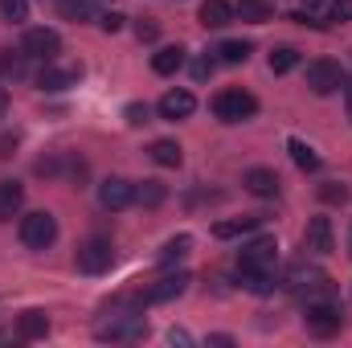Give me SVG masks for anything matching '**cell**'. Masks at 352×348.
Here are the masks:
<instances>
[{
	"mask_svg": "<svg viewBox=\"0 0 352 348\" xmlns=\"http://www.w3.org/2000/svg\"><path fill=\"white\" fill-rule=\"evenodd\" d=\"M340 324H344V312L332 303V299H307V312H303V328H307V336H316V340H328V336H336L340 332Z\"/></svg>",
	"mask_w": 352,
	"mask_h": 348,
	"instance_id": "obj_1",
	"label": "cell"
},
{
	"mask_svg": "<svg viewBox=\"0 0 352 348\" xmlns=\"http://www.w3.org/2000/svg\"><path fill=\"white\" fill-rule=\"evenodd\" d=\"M98 340H111V345H131V340H144L148 336V324L140 312H115L111 320H102L94 328Z\"/></svg>",
	"mask_w": 352,
	"mask_h": 348,
	"instance_id": "obj_2",
	"label": "cell"
},
{
	"mask_svg": "<svg viewBox=\"0 0 352 348\" xmlns=\"http://www.w3.org/2000/svg\"><path fill=\"white\" fill-rule=\"evenodd\" d=\"M213 115H217L221 123L254 119V115H258V98L242 87H230V90H221V94H213Z\"/></svg>",
	"mask_w": 352,
	"mask_h": 348,
	"instance_id": "obj_3",
	"label": "cell"
},
{
	"mask_svg": "<svg viewBox=\"0 0 352 348\" xmlns=\"http://www.w3.org/2000/svg\"><path fill=\"white\" fill-rule=\"evenodd\" d=\"M16 234H21V242H25L29 250H50V246L58 242V217H54V213H45V209L25 213Z\"/></svg>",
	"mask_w": 352,
	"mask_h": 348,
	"instance_id": "obj_4",
	"label": "cell"
},
{
	"mask_svg": "<svg viewBox=\"0 0 352 348\" xmlns=\"http://www.w3.org/2000/svg\"><path fill=\"white\" fill-rule=\"evenodd\" d=\"M287 291H295L299 299H311V295H328V274L320 266H307V262H295L287 270Z\"/></svg>",
	"mask_w": 352,
	"mask_h": 348,
	"instance_id": "obj_5",
	"label": "cell"
},
{
	"mask_svg": "<svg viewBox=\"0 0 352 348\" xmlns=\"http://www.w3.org/2000/svg\"><path fill=\"white\" fill-rule=\"evenodd\" d=\"M344 83H349V74L332 58H316L307 66V87H311V94H336V90H344Z\"/></svg>",
	"mask_w": 352,
	"mask_h": 348,
	"instance_id": "obj_6",
	"label": "cell"
},
{
	"mask_svg": "<svg viewBox=\"0 0 352 348\" xmlns=\"http://www.w3.org/2000/svg\"><path fill=\"white\" fill-rule=\"evenodd\" d=\"M278 262V242L263 234V238H250L242 250H238V270H274Z\"/></svg>",
	"mask_w": 352,
	"mask_h": 348,
	"instance_id": "obj_7",
	"label": "cell"
},
{
	"mask_svg": "<svg viewBox=\"0 0 352 348\" xmlns=\"http://www.w3.org/2000/svg\"><path fill=\"white\" fill-rule=\"evenodd\" d=\"M74 262H78V270H82V274H107V270H111V262H115V250H111V242H107V238H87V242L78 246Z\"/></svg>",
	"mask_w": 352,
	"mask_h": 348,
	"instance_id": "obj_8",
	"label": "cell"
},
{
	"mask_svg": "<svg viewBox=\"0 0 352 348\" xmlns=\"http://www.w3.org/2000/svg\"><path fill=\"white\" fill-rule=\"evenodd\" d=\"M21 50H25L29 58H37V62H58L62 37H58V29H29L25 41H21Z\"/></svg>",
	"mask_w": 352,
	"mask_h": 348,
	"instance_id": "obj_9",
	"label": "cell"
},
{
	"mask_svg": "<svg viewBox=\"0 0 352 348\" xmlns=\"http://www.w3.org/2000/svg\"><path fill=\"white\" fill-rule=\"evenodd\" d=\"M98 205H102V209H111V213H119V209L135 205V184H131V180H123V176H107V180L98 184Z\"/></svg>",
	"mask_w": 352,
	"mask_h": 348,
	"instance_id": "obj_10",
	"label": "cell"
},
{
	"mask_svg": "<svg viewBox=\"0 0 352 348\" xmlns=\"http://www.w3.org/2000/svg\"><path fill=\"white\" fill-rule=\"evenodd\" d=\"M188 283H192V279H188L184 270H168V274H160V279L144 291V299H148V303H168V299H180V295L188 291Z\"/></svg>",
	"mask_w": 352,
	"mask_h": 348,
	"instance_id": "obj_11",
	"label": "cell"
},
{
	"mask_svg": "<svg viewBox=\"0 0 352 348\" xmlns=\"http://www.w3.org/2000/svg\"><path fill=\"white\" fill-rule=\"evenodd\" d=\"M303 246L311 254H332L336 250V234H332V217H311L303 230Z\"/></svg>",
	"mask_w": 352,
	"mask_h": 348,
	"instance_id": "obj_12",
	"label": "cell"
},
{
	"mask_svg": "<svg viewBox=\"0 0 352 348\" xmlns=\"http://www.w3.org/2000/svg\"><path fill=\"white\" fill-rule=\"evenodd\" d=\"M78 78H82V70H78V66L45 62V66H41V74H37V87H41V90H70V87H78Z\"/></svg>",
	"mask_w": 352,
	"mask_h": 348,
	"instance_id": "obj_13",
	"label": "cell"
},
{
	"mask_svg": "<svg viewBox=\"0 0 352 348\" xmlns=\"http://www.w3.org/2000/svg\"><path fill=\"white\" fill-rule=\"evenodd\" d=\"M156 111H160V119H188L192 111H197V98H192V90H184V87H176L168 90L160 102H156Z\"/></svg>",
	"mask_w": 352,
	"mask_h": 348,
	"instance_id": "obj_14",
	"label": "cell"
},
{
	"mask_svg": "<svg viewBox=\"0 0 352 348\" xmlns=\"http://www.w3.org/2000/svg\"><path fill=\"white\" fill-rule=\"evenodd\" d=\"M197 21H201L205 29H226V25H234L238 17H234V4H230V0H205V4L197 8Z\"/></svg>",
	"mask_w": 352,
	"mask_h": 348,
	"instance_id": "obj_15",
	"label": "cell"
},
{
	"mask_svg": "<svg viewBox=\"0 0 352 348\" xmlns=\"http://www.w3.org/2000/svg\"><path fill=\"white\" fill-rule=\"evenodd\" d=\"M263 213H246V217H230V221H217L213 226V238H221V242H230V238H242V234H254V230H263Z\"/></svg>",
	"mask_w": 352,
	"mask_h": 348,
	"instance_id": "obj_16",
	"label": "cell"
},
{
	"mask_svg": "<svg viewBox=\"0 0 352 348\" xmlns=\"http://www.w3.org/2000/svg\"><path fill=\"white\" fill-rule=\"evenodd\" d=\"M242 184H246V193H254V197H266V201H270V197H278V184H283V180H278L274 168H250V173L242 176Z\"/></svg>",
	"mask_w": 352,
	"mask_h": 348,
	"instance_id": "obj_17",
	"label": "cell"
},
{
	"mask_svg": "<svg viewBox=\"0 0 352 348\" xmlns=\"http://www.w3.org/2000/svg\"><path fill=\"white\" fill-rule=\"evenodd\" d=\"M25 205V184L21 180H0V221L16 217Z\"/></svg>",
	"mask_w": 352,
	"mask_h": 348,
	"instance_id": "obj_18",
	"label": "cell"
},
{
	"mask_svg": "<svg viewBox=\"0 0 352 348\" xmlns=\"http://www.w3.org/2000/svg\"><path fill=\"white\" fill-rule=\"evenodd\" d=\"M234 17L238 21H250V25H266V21H274V4L270 0H238L234 4Z\"/></svg>",
	"mask_w": 352,
	"mask_h": 348,
	"instance_id": "obj_19",
	"label": "cell"
},
{
	"mask_svg": "<svg viewBox=\"0 0 352 348\" xmlns=\"http://www.w3.org/2000/svg\"><path fill=\"white\" fill-rule=\"evenodd\" d=\"M148 156H152L160 168H180V164H184V152H180V144H176V140H152Z\"/></svg>",
	"mask_w": 352,
	"mask_h": 348,
	"instance_id": "obj_20",
	"label": "cell"
},
{
	"mask_svg": "<svg viewBox=\"0 0 352 348\" xmlns=\"http://www.w3.org/2000/svg\"><path fill=\"white\" fill-rule=\"evenodd\" d=\"M0 74L12 78V83L29 78V54H25V50H4V54H0Z\"/></svg>",
	"mask_w": 352,
	"mask_h": 348,
	"instance_id": "obj_21",
	"label": "cell"
},
{
	"mask_svg": "<svg viewBox=\"0 0 352 348\" xmlns=\"http://www.w3.org/2000/svg\"><path fill=\"white\" fill-rule=\"evenodd\" d=\"M188 254H192V238H188V234H176V238L164 242V250L156 254V262H160V266H176V262H184Z\"/></svg>",
	"mask_w": 352,
	"mask_h": 348,
	"instance_id": "obj_22",
	"label": "cell"
},
{
	"mask_svg": "<svg viewBox=\"0 0 352 348\" xmlns=\"http://www.w3.org/2000/svg\"><path fill=\"white\" fill-rule=\"evenodd\" d=\"M180 66H184V45H164V50L152 54V70L156 74H176Z\"/></svg>",
	"mask_w": 352,
	"mask_h": 348,
	"instance_id": "obj_23",
	"label": "cell"
},
{
	"mask_svg": "<svg viewBox=\"0 0 352 348\" xmlns=\"http://www.w3.org/2000/svg\"><path fill=\"white\" fill-rule=\"evenodd\" d=\"M213 54H217V62H221V66H242V62L254 54V45H250V41H221Z\"/></svg>",
	"mask_w": 352,
	"mask_h": 348,
	"instance_id": "obj_24",
	"label": "cell"
},
{
	"mask_svg": "<svg viewBox=\"0 0 352 348\" xmlns=\"http://www.w3.org/2000/svg\"><path fill=\"white\" fill-rule=\"evenodd\" d=\"M238 279L250 295H270L274 291V270H238Z\"/></svg>",
	"mask_w": 352,
	"mask_h": 348,
	"instance_id": "obj_25",
	"label": "cell"
},
{
	"mask_svg": "<svg viewBox=\"0 0 352 348\" xmlns=\"http://www.w3.org/2000/svg\"><path fill=\"white\" fill-rule=\"evenodd\" d=\"M164 197H168V188H164L160 180H144V184H135V205H144V209L164 205Z\"/></svg>",
	"mask_w": 352,
	"mask_h": 348,
	"instance_id": "obj_26",
	"label": "cell"
},
{
	"mask_svg": "<svg viewBox=\"0 0 352 348\" xmlns=\"http://www.w3.org/2000/svg\"><path fill=\"white\" fill-rule=\"evenodd\" d=\"M45 332H50V316H45V312L33 307V312L21 316V336H25V340H41Z\"/></svg>",
	"mask_w": 352,
	"mask_h": 348,
	"instance_id": "obj_27",
	"label": "cell"
},
{
	"mask_svg": "<svg viewBox=\"0 0 352 348\" xmlns=\"http://www.w3.org/2000/svg\"><path fill=\"white\" fill-rule=\"evenodd\" d=\"M295 66H299V50H295V45L270 50V74H291Z\"/></svg>",
	"mask_w": 352,
	"mask_h": 348,
	"instance_id": "obj_28",
	"label": "cell"
},
{
	"mask_svg": "<svg viewBox=\"0 0 352 348\" xmlns=\"http://www.w3.org/2000/svg\"><path fill=\"white\" fill-rule=\"evenodd\" d=\"M287 152H291V160H295L303 173H316V168H320V156H316V148H307L303 140H287Z\"/></svg>",
	"mask_w": 352,
	"mask_h": 348,
	"instance_id": "obj_29",
	"label": "cell"
},
{
	"mask_svg": "<svg viewBox=\"0 0 352 348\" xmlns=\"http://www.w3.org/2000/svg\"><path fill=\"white\" fill-rule=\"evenodd\" d=\"M54 4H58V12H62L66 21H94L90 0H54Z\"/></svg>",
	"mask_w": 352,
	"mask_h": 348,
	"instance_id": "obj_30",
	"label": "cell"
},
{
	"mask_svg": "<svg viewBox=\"0 0 352 348\" xmlns=\"http://www.w3.org/2000/svg\"><path fill=\"white\" fill-rule=\"evenodd\" d=\"M0 17L8 25H25L29 21V0H0Z\"/></svg>",
	"mask_w": 352,
	"mask_h": 348,
	"instance_id": "obj_31",
	"label": "cell"
},
{
	"mask_svg": "<svg viewBox=\"0 0 352 348\" xmlns=\"http://www.w3.org/2000/svg\"><path fill=\"white\" fill-rule=\"evenodd\" d=\"M320 201H328V205H344V201H349V184H340V180L320 184Z\"/></svg>",
	"mask_w": 352,
	"mask_h": 348,
	"instance_id": "obj_32",
	"label": "cell"
},
{
	"mask_svg": "<svg viewBox=\"0 0 352 348\" xmlns=\"http://www.w3.org/2000/svg\"><path fill=\"white\" fill-rule=\"evenodd\" d=\"M328 21H352V0H328Z\"/></svg>",
	"mask_w": 352,
	"mask_h": 348,
	"instance_id": "obj_33",
	"label": "cell"
},
{
	"mask_svg": "<svg viewBox=\"0 0 352 348\" xmlns=\"http://www.w3.org/2000/svg\"><path fill=\"white\" fill-rule=\"evenodd\" d=\"M135 37H140V41H156V37H160V25H156L152 17H144V21H135Z\"/></svg>",
	"mask_w": 352,
	"mask_h": 348,
	"instance_id": "obj_34",
	"label": "cell"
},
{
	"mask_svg": "<svg viewBox=\"0 0 352 348\" xmlns=\"http://www.w3.org/2000/svg\"><path fill=\"white\" fill-rule=\"evenodd\" d=\"M123 21H127L123 12H102V17H98V25H102L107 33H119V29H123Z\"/></svg>",
	"mask_w": 352,
	"mask_h": 348,
	"instance_id": "obj_35",
	"label": "cell"
},
{
	"mask_svg": "<svg viewBox=\"0 0 352 348\" xmlns=\"http://www.w3.org/2000/svg\"><path fill=\"white\" fill-rule=\"evenodd\" d=\"M127 123H131V127H140V123H148V107H140V102H131V107H127Z\"/></svg>",
	"mask_w": 352,
	"mask_h": 348,
	"instance_id": "obj_36",
	"label": "cell"
},
{
	"mask_svg": "<svg viewBox=\"0 0 352 348\" xmlns=\"http://www.w3.org/2000/svg\"><path fill=\"white\" fill-rule=\"evenodd\" d=\"M12 148H16V135H0V156H12Z\"/></svg>",
	"mask_w": 352,
	"mask_h": 348,
	"instance_id": "obj_37",
	"label": "cell"
},
{
	"mask_svg": "<svg viewBox=\"0 0 352 348\" xmlns=\"http://www.w3.org/2000/svg\"><path fill=\"white\" fill-rule=\"evenodd\" d=\"M168 340H173V345H188V332H180V328H173V332H168Z\"/></svg>",
	"mask_w": 352,
	"mask_h": 348,
	"instance_id": "obj_38",
	"label": "cell"
},
{
	"mask_svg": "<svg viewBox=\"0 0 352 348\" xmlns=\"http://www.w3.org/2000/svg\"><path fill=\"white\" fill-rule=\"evenodd\" d=\"M4 111H8V94H4V87H0V119H4Z\"/></svg>",
	"mask_w": 352,
	"mask_h": 348,
	"instance_id": "obj_39",
	"label": "cell"
},
{
	"mask_svg": "<svg viewBox=\"0 0 352 348\" xmlns=\"http://www.w3.org/2000/svg\"><path fill=\"white\" fill-rule=\"evenodd\" d=\"M344 90H349V119H352V87L344 83Z\"/></svg>",
	"mask_w": 352,
	"mask_h": 348,
	"instance_id": "obj_40",
	"label": "cell"
},
{
	"mask_svg": "<svg viewBox=\"0 0 352 348\" xmlns=\"http://www.w3.org/2000/svg\"><path fill=\"white\" fill-rule=\"evenodd\" d=\"M349 242H352V238H349Z\"/></svg>",
	"mask_w": 352,
	"mask_h": 348,
	"instance_id": "obj_41",
	"label": "cell"
}]
</instances>
